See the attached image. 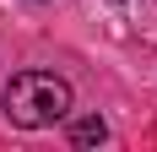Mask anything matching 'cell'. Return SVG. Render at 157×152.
Segmentation results:
<instances>
[{"mask_svg":"<svg viewBox=\"0 0 157 152\" xmlns=\"http://www.w3.org/2000/svg\"><path fill=\"white\" fill-rule=\"evenodd\" d=\"M6 120L22 130H49L71 114V82L54 71H16L6 82Z\"/></svg>","mask_w":157,"mask_h":152,"instance_id":"cell-1","label":"cell"},{"mask_svg":"<svg viewBox=\"0 0 157 152\" xmlns=\"http://www.w3.org/2000/svg\"><path fill=\"white\" fill-rule=\"evenodd\" d=\"M103 136H109V125L98 120V114H87V120H76V125H71V141H76V147H98Z\"/></svg>","mask_w":157,"mask_h":152,"instance_id":"cell-2","label":"cell"}]
</instances>
